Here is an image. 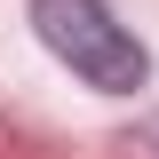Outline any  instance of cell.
<instances>
[{"mask_svg": "<svg viewBox=\"0 0 159 159\" xmlns=\"http://www.w3.org/2000/svg\"><path fill=\"white\" fill-rule=\"evenodd\" d=\"M32 32L48 40V56L72 64L88 88L103 96H135L143 80H151V56H143V40L103 8V0H32Z\"/></svg>", "mask_w": 159, "mask_h": 159, "instance_id": "6da1fadb", "label": "cell"}]
</instances>
